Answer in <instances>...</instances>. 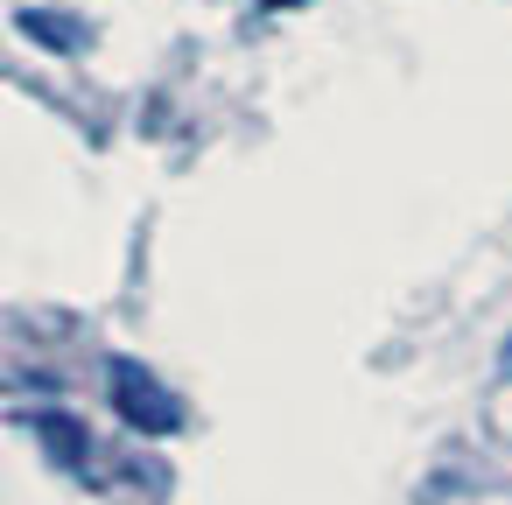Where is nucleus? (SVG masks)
Returning a JSON list of instances; mask_svg holds the SVG:
<instances>
[{
	"label": "nucleus",
	"instance_id": "nucleus-1",
	"mask_svg": "<svg viewBox=\"0 0 512 505\" xmlns=\"http://www.w3.org/2000/svg\"><path fill=\"white\" fill-rule=\"evenodd\" d=\"M106 393H113V414H120L134 435H176V428H183L176 386L155 379L141 358H106Z\"/></svg>",
	"mask_w": 512,
	"mask_h": 505
},
{
	"label": "nucleus",
	"instance_id": "nucleus-2",
	"mask_svg": "<svg viewBox=\"0 0 512 505\" xmlns=\"http://www.w3.org/2000/svg\"><path fill=\"white\" fill-rule=\"evenodd\" d=\"M260 8H295V0H260Z\"/></svg>",
	"mask_w": 512,
	"mask_h": 505
}]
</instances>
